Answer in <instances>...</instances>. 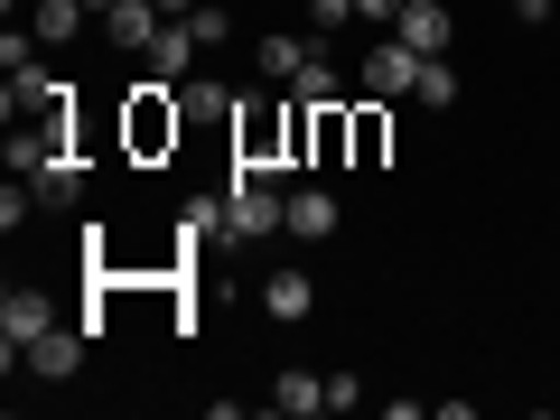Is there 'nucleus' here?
Returning a JSON list of instances; mask_svg holds the SVG:
<instances>
[{
	"instance_id": "obj_14",
	"label": "nucleus",
	"mask_w": 560,
	"mask_h": 420,
	"mask_svg": "<svg viewBox=\"0 0 560 420\" xmlns=\"http://www.w3.org/2000/svg\"><path fill=\"white\" fill-rule=\"evenodd\" d=\"M28 187H38V206H75L84 197V160H66V150H57L47 168H28Z\"/></svg>"
},
{
	"instance_id": "obj_5",
	"label": "nucleus",
	"mask_w": 560,
	"mask_h": 420,
	"mask_svg": "<svg viewBox=\"0 0 560 420\" xmlns=\"http://www.w3.org/2000/svg\"><path fill=\"white\" fill-rule=\"evenodd\" d=\"M197 57H206V47H197V28H187V20H168L160 38H150V57H140V66H150V84H168V94H178V84L197 75Z\"/></svg>"
},
{
	"instance_id": "obj_2",
	"label": "nucleus",
	"mask_w": 560,
	"mask_h": 420,
	"mask_svg": "<svg viewBox=\"0 0 560 420\" xmlns=\"http://www.w3.org/2000/svg\"><path fill=\"white\" fill-rule=\"evenodd\" d=\"M47 327H57V300H47V290H10V300H0V364L20 374V355L47 337Z\"/></svg>"
},
{
	"instance_id": "obj_12",
	"label": "nucleus",
	"mask_w": 560,
	"mask_h": 420,
	"mask_svg": "<svg viewBox=\"0 0 560 420\" xmlns=\"http://www.w3.org/2000/svg\"><path fill=\"white\" fill-rule=\"evenodd\" d=\"M253 57H261V75H271V84H300V66L318 57V47H308V38H290V28H271V38H261Z\"/></svg>"
},
{
	"instance_id": "obj_1",
	"label": "nucleus",
	"mask_w": 560,
	"mask_h": 420,
	"mask_svg": "<svg viewBox=\"0 0 560 420\" xmlns=\"http://www.w3.org/2000/svg\"><path fill=\"white\" fill-rule=\"evenodd\" d=\"M261 234H290V197L261 168H234V187H224V243H261Z\"/></svg>"
},
{
	"instance_id": "obj_4",
	"label": "nucleus",
	"mask_w": 560,
	"mask_h": 420,
	"mask_svg": "<svg viewBox=\"0 0 560 420\" xmlns=\"http://www.w3.org/2000/svg\"><path fill=\"white\" fill-rule=\"evenodd\" d=\"M84 337H94V327H84V318H57V327H47V337L38 346H28V374H38V383H66V374H75V364H84Z\"/></svg>"
},
{
	"instance_id": "obj_9",
	"label": "nucleus",
	"mask_w": 560,
	"mask_h": 420,
	"mask_svg": "<svg viewBox=\"0 0 560 420\" xmlns=\"http://www.w3.org/2000/svg\"><path fill=\"white\" fill-rule=\"evenodd\" d=\"M420 66H430V57H411L401 38H383L374 57H364V94H383V103H393V94H411V84H420Z\"/></svg>"
},
{
	"instance_id": "obj_19",
	"label": "nucleus",
	"mask_w": 560,
	"mask_h": 420,
	"mask_svg": "<svg viewBox=\"0 0 560 420\" xmlns=\"http://www.w3.org/2000/svg\"><path fill=\"white\" fill-rule=\"evenodd\" d=\"M355 160H383V113H355Z\"/></svg>"
},
{
	"instance_id": "obj_18",
	"label": "nucleus",
	"mask_w": 560,
	"mask_h": 420,
	"mask_svg": "<svg viewBox=\"0 0 560 420\" xmlns=\"http://www.w3.org/2000/svg\"><path fill=\"white\" fill-rule=\"evenodd\" d=\"M187 28H197V47H224V38H234V10H224V0H197Z\"/></svg>"
},
{
	"instance_id": "obj_3",
	"label": "nucleus",
	"mask_w": 560,
	"mask_h": 420,
	"mask_svg": "<svg viewBox=\"0 0 560 420\" xmlns=\"http://www.w3.org/2000/svg\"><path fill=\"white\" fill-rule=\"evenodd\" d=\"M66 94H75L66 75H47V66H20V75H10V121H57V131H66Z\"/></svg>"
},
{
	"instance_id": "obj_20",
	"label": "nucleus",
	"mask_w": 560,
	"mask_h": 420,
	"mask_svg": "<svg viewBox=\"0 0 560 420\" xmlns=\"http://www.w3.org/2000/svg\"><path fill=\"white\" fill-rule=\"evenodd\" d=\"M355 20H401V0H355Z\"/></svg>"
},
{
	"instance_id": "obj_10",
	"label": "nucleus",
	"mask_w": 560,
	"mask_h": 420,
	"mask_svg": "<svg viewBox=\"0 0 560 420\" xmlns=\"http://www.w3.org/2000/svg\"><path fill=\"white\" fill-rule=\"evenodd\" d=\"M178 103H168V84H140V103H131V150H160V140H178Z\"/></svg>"
},
{
	"instance_id": "obj_23",
	"label": "nucleus",
	"mask_w": 560,
	"mask_h": 420,
	"mask_svg": "<svg viewBox=\"0 0 560 420\" xmlns=\"http://www.w3.org/2000/svg\"><path fill=\"white\" fill-rule=\"evenodd\" d=\"M84 10H94V20H103V10H113V0H84Z\"/></svg>"
},
{
	"instance_id": "obj_15",
	"label": "nucleus",
	"mask_w": 560,
	"mask_h": 420,
	"mask_svg": "<svg viewBox=\"0 0 560 420\" xmlns=\"http://www.w3.org/2000/svg\"><path fill=\"white\" fill-rule=\"evenodd\" d=\"M271 411H290V420L327 411V383H318V374H280V383H271Z\"/></svg>"
},
{
	"instance_id": "obj_16",
	"label": "nucleus",
	"mask_w": 560,
	"mask_h": 420,
	"mask_svg": "<svg viewBox=\"0 0 560 420\" xmlns=\"http://www.w3.org/2000/svg\"><path fill=\"white\" fill-rule=\"evenodd\" d=\"M290 103H346V94H337V66L308 57V66H300V84H290Z\"/></svg>"
},
{
	"instance_id": "obj_13",
	"label": "nucleus",
	"mask_w": 560,
	"mask_h": 420,
	"mask_svg": "<svg viewBox=\"0 0 560 420\" xmlns=\"http://www.w3.org/2000/svg\"><path fill=\"white\" fill-rule=\"evenodd\" d=\"M290 234L327 243V234H337V197H327V187H300V197H290Z\"/></svg>"
},
{
	"instance_id": "obj_21",
	"label": "nucleus",
	"mask_w": 560,
	"mask_h": 420,
	"mask_svg": "<svg viewBox=\"0 0 560 420\" xmlns=\"http://www.w3.org/2000/svg\"><path fill=\"white\" fill-rule=\"evenodd\" d=\"M551 10H560V0H514V20H551Z\"/></svg>"
},
{
	"instance_id": "obj_8",
	"label": "nucleus",
	"mask_w": 560,
	"mask_h": 420,
	"mask_svg": "<svg viewBox=\"0 0 560 420\" xmlns=\"http://www.w3.org/2000/svg\"><path fill=\"white\" fill-rule=\"evenodd\" d=\"M308 308H318V280L308 271H271L261 280V318L271 327H308Z\"/></svg>"
},
{
	"instance_id": "obj_11",
	"label": "nucleus",
	"mask_w": 560,
	"mask_h": 420,
	"mask_svg": "<svg viewBox=\"0 0 560 420\" xmlns=\"http://www.w3.org/2000/svg\"><path fill=\"white\" fill-rule=\"evenodd\" d=\"M84 20H94L84 0H38V10H28V28H38V47H75V38H84Z\"/></svg>"
},
{
	"instance_id": "obj_6",
	"label": "nucleus",
	"mask_w": 560,
	"mask_h": 420,
	"mask_svg": "<svg viewBox=\"0 0 560 420\" xmlns=\"http://www.w3.org/2000/svg\"><path fill=\"white\" fill-rule=\"evenodd\" d=\"M160 28H168L160 0H113V10H103V38H113L121 57H150V38H160Z\"/></svg>"
},
{
	"instance_id": "obj_17",
	"label": "nucleus",
	"mask_w": 560,
	"mask_h": 420,
	"mask_svg": "<svg viewBox=\"0 0 560 420\" xmlns=\"http://www.w3.org/2000/svg\"><path fill=\"white\" fill-rule=\"evenodd\" d=\"M420 103H430V113H448V103H458V75H448V57H430L420 66V84H411Z\"/></svg>"
},
{
	"instance_id": "obj_24",
	"label": "nucleus",
	"mask_w": 560,
	"mask_h": 420,
	"mask_svg": "<svg viewBox=\"0 0 560 420\" xmlns=\"http://www.w3.org/2000/svg\"><path fill=\"white\" fill-rule=\"evenodd\" d=\"M504 10H514V0H504Z\"/></svg>"
},
{
	"instance_id": "obj_22",
	"label": "nucleus",
	"mask_w": 560,
	"mask_h": 420,
	"mask_svg": "<svg viewBox=\"0 0 560 420\" xmlns=\"http://www.w3.org/2000/svg\"><path fill=\"white\" fill-rule=\"evenodd\" d=\"M160 10H168V20H187V10H197V0H160Z\"/></svg>"
},
{
	"instance_id": "obj_7",
	"label": "nucleus",
	"mask_w": 560,
	"mask_h": 420,
	"mask_svg": "<svg viewBox=\"0 0 560 420\" xmlns=\"http://www.w3.org/2000/svg\"><path fill=\"white\" fill-rule=\"evenodd\" d=\"M393 38L411 47V57H448V38H458V20H448L440 0H401V20H393Z\"/></svg>"
}]
</instances>
